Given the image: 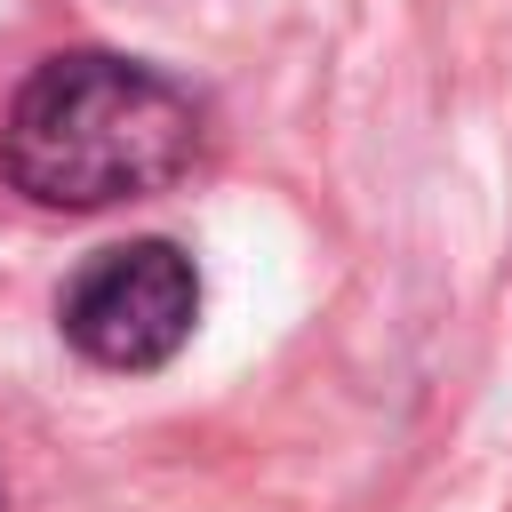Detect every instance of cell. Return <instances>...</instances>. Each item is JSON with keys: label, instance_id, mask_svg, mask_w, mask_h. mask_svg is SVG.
Segmentation results:
<instances>
[{"label": "cell", "instance_id": "cell-3", "mask_svg": "<svg viewBox=\"0 0 512 512\" xmlns=\"http://www.w3.org/2000/svg\"><path fill=\"white\" fill-rule=\"evenodd\" d=\"M0 512H16V504H8V488H0Z\"/></svg>", "mask_w": 512, "mask_h": 512}, {"label": "cell", "instance_id": "cell-1", "mask_svg": "<svg viewBox=\"0 0 512 512\" xmlns=\"http://www.w3.org/2000/svg\"><path fill=\"white\" fill-rule=\"evenodd\" d=\"M208 152V112L184 80L120 48L40 56L0 112V176L48 216H96L184 184Z\"/></svg>", "mask_w": 512, "mask_h": 512}, {"label": "cell", "instance_id": "cell-2", "mask_svg": "<svg viewBox=\"0 0 512 512\" xmlns=\"http://www.w3.org/2000/svg\"><path fill=\"white\" fill-rule=\"evenodd\" d=\"M56 328L88 368L112 376H152L168 368L192 328H200V264L176 240H120L96 248L64 296H56Z\"/></svg>", "mask_w": 512, "mask_h": 512}]
</instances>
